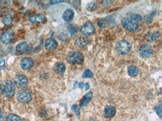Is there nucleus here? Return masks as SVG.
<instances>
[{"label":"nucleus","mask_w":162,"mask_h":121,"mask_svg":"<svg viewBox=\"0 0 162 121\" xmlns=\"http://www.w3.org/2000/svg\"><path fill=\"white\" fill-rule=\"evenodd\" d=\"M17 99L22 103H29L32 100V95L29 91L21 90L18 92L17 95Z\"/></svg>","instance_id":"5"},{"label":"nucleus","mask_w":162,"mask_h":121,"mask_svg":"<svg viewBox=\"0 0 162 121\" xmlns=\"http://www.w3.org/2000/svg\"><path fill=\"white\" fill-rule=\"evenodd\" d=\"M45 20V17L43 14H38L31 16L29 18V21L33 24L43 22Z\"/></svg>","instance_id":"13"},{"label":"nucleus","mask_w":162,"mask_h":121,"mask_svg":"<svg viewBox=\"0 0 162 121\" xmlns=\"http://www.w3.org/2000/svg\"><path fill=\"white\" fill-rule=\"evenodd\" d=\"M71 110L75 114L76 116L79 117L80 116V110L79 106L77 104H73L71 107Z\"/></svg>","instance_id":"21"},{"label":"nucleus","mask_w":162,"mask_h":121,"mask_svg":"<svg viewBox=\"0 0 162 121\" xmlns=\"http://www.w3.org/2000/svg\"><path fill=\"white\" fill-rule=\"evenodd\" d=\"M13 39V35L10 32H4L1 34L0 37L1 42L5 44L10 43Z\"/></svg>","instance_id":"14"},{"label":"nucleus","mask_w":162,"mask_h":121,"mask_svg":"<svg viewBox=\"0 0 162 121\" xmlns=\"http://www.w3.org/2000/svg\"><path fill=\"white\" fill-rule=\"evenodd\" d=\"M1 84H0V91H1Z\"/></svg>","instance_id":"33"},{"label":"nucleus","mask_w":162,"mask_h":121,"mask_svg":"<svg viewBox=\"0 0 162 121\" xmlns=\"http://www.w3.org/2000/svg\"><path fill=\"white\" fill-rule=\"evenodd\" d=\"M112 3V1H103V5H109V4H111Z\"/></svg>","instance_id":"29"},{"label":"nucleus","mask_w":162,"mask_h":121,"mask_svg":"<svg viewBox=\"0 0 162 121\" xmlns=\"http://www.w3.org/2000/svg\"><path fill=\"white\" fill-rule=\"evenodd\" d=\"M93 76V73L89 69L85 70L82 75V77L83 78H91Z\"/></svg>","instance_id":"23"},{"label":"nucleus","mask_w":162,"mask_h":121,"mask_svg":"<svg viewBox=\"0 0 162 121\" xmlns=\"http://www.w3.org/2000/svg\"><path fill=\"white\" fill-rule=\"evenodd\" d=\"M4 64H5V61H1L0 62V67H3L4 65Z\"/></svg>","instance_id":"32"},{"label":"nucleus","mask_w":162,"mask_h":121,"mask_svg":"<svg viewBox=\"0 0 162 121\" xmlns=\"http://www.w3.org/2000/svg\"><path fill=\"white\" fill-rule=\"evenodd\" d=\"M122 25L127 30L134 31L137 29L138 25L136 21L131 18L126 17L122 20Z\"/></svg>","instance_id":"4"},{"label":"nucleus","mask_w":162,"mask_h":121,"mask_svg":"<svg viewBox=\"0 0 162 121\" xmlns=\"http://www.w3.org/2000/svg\"><path fill=\"white\" fill-rule=\"evenodd\" d=\"M14 81L17 86H25L28 84V81L26 77L23 75H18L15 77Z\"/></svg>","instance_id":"9"},{"label":"nucleus","mask_w":162,"mask_h":121,"mask_svg":"<svg viewBox=\"0 0 162 121\" xmlns=\"http://www.w3.org/2000/svg\"><path fill=\"white\" fill-rule=\"evenodd\" d=\"M74 14L75 13L73 10L68 9H67L63 14V19L65 22H69L73 19Z\"/></svg>","instance_id":"15"},{"label":"nucleus","mask_w":162,"mask_h":121,"mask_svg":"<svg viewBox=\"0 0 162 121\" xmlns=\"http://www.w3.org/2000/svg\"><path fill=\"white\" fill-rule=\"evenodd\" d=\"M66 69L65 64L64 63H58L54 67V71L57 74H62L65 71Z\"/></svg>","instance_id":"16"},{"label":"nucleus","mask_w":162,"mask_h":121,"mask_svg":"<svg viewBox=\"0 0 162 121\" xmlns=\"http://www.w3.org/2000/svg\"><path fill=\"white\" fill-rule=\"evenodd\" d=\"M95 30V26L91 22L86 23L82 26L81 29L82 33L85 36H89L93 34Z\"/></svg>","instance_id":"7"},{"label":"nucleus","mask_w":162,"mask_h":121,"mask_svg":"<svg viewBox=\"0 0 162 121\" xmlns=\"http://www.w3.org/2000/svg\"><path fill=\"white\" fill-rule=\"evenodd\" d=\"M155 111L157 114L160 118L162 117V104H159L158 106H157L155 109Z\"/></svg>","instance_id":"24"},{"label":"nucleus","mask_w":162,"mask_h":121,"mask_svg":"<svg viewBox=\"0 0 162 121\" xmlns=\"http://www.w3.org/2000/svg\"><path fill=\"white\" fill-rule=\"evenodd\" d=\"M93 96V93L91 92H89L86 94V95L84 97L83 99H82V101L81 102V106L82 107L86 106L89 103L90 100H91Z\"/></svg>","instance_id":"17"},{"label":"nucleus","mask_w":162,"mask_h":121,"mask_svg":"<svg viewBox=\"0 0 162 121\" xmlns=\"http://www.w3.org/2000/svg\"><path fill=\"white\" fill-rule=\"evenodd\" d=\"M139 71L138 68L135 66H129L127 68V73L129 75L133 77L137 76V74L139 73Z\"/></svg>","instance_id":"18"},{"label":"nucleus","mask_w":162,"mask_h":121,"mask_svg":"<svg viewBox=\"0 0 162 121\" xmlns=\"http://www.w3.org/2000/svg\"><path fill=\"white\" fill-rule=\"evenodd\" d=\"M30 45L27 42H22L16 46V50L19 53L23 54L28 53L30 50Z\"/></svg>","instance_id":"10"},{"label":"nucleus","mask_w":162,"mask_h":121,"mask_svg":"<svg viewBox=\"0 0 162 121\" xmlns=\"http://www.w3.org/2000/svg\"><path fill=\"white\" fill-rule=\"evenodd\" d=\"M116 110L113 106H108L104 109V116L107 118H111L115 116Z\"/></svg>","instance_id":"12"},{"label":"nucleus","mask_w":162,"mask_h":121,"mask_svg":"<svg viewBox=\"0 0 162 121\" xmlns=\"http://www.w3.org/2000/svg\"><path fill=\"white\" fill-rule=\"evenodd\" d=\"M45 46L47 50L53 51L57 48V43L53 38H49L45 41Z\"/></svg>","instance_id":"8"},{"label":"nucleus","mask_w":162,"mask_h":121,"mask_svg":"<svg viewBox=\"0 0 162 121\" xmlns=\"http://www.w3.org/2000/svg\"><path fill=\"white\" fill-rule=\"evenodd\" d=\"M77 30V29L76 28V27H75V26L74 28H73V26H70V29L69 31L71 33H74L75 32H76Z\"/></svg>","instance_id":"27"},{"label":"nucleus","mask_w":162,"mask_h":121,"mask_svg":"<svg viewBox=\"0 0 162 121\" xmlns=\"http://www.w3.org/2000/svg\"><path fill=\"white\" fill-rule=\"evenodd\" d=\"M4 112L3 110L0 109V121H3L4 118Z\"/></svg>","instance_id":"26"},{"label":"nucleus","mask_w":162,"mask_h":121,"mask_svg":"<svg viewBox=\"0 0 162 121\" xmlns=\"http://www.w3.org/2000/svg\"><path fill=\"white\" fill-rule=\"evenodd\" d=\"M67 60L71 64H79L83 61V56L79 52H72L68 54Z\"/></svg>","instance_id":"2"},{"label":"nucleus","mask_w":162,"mask_h":121,"mask_svg":"<svg viewBox=\"0 0 162 121\" xmlns=\"http://www.w3.org/2000/svg\"><path fill=\"white\" fill-rule=\"evenodd\" d=\"M13 21V18L11 16L9 15L4 17L3 20V22L5 25H8L11 23Z\"/></svg>","instance_id":"22"},{"label":"nucleus","mask_w":162,"mask_h":121,"mask_svg":"<svg viewBox=\"0 0 162 121\" xmlns=\"http://www.w3.org/2000/svg\"><path fill=\"white\" fill-rule=\"evenodd\" d=\"M85 89L86 90H88V89H89L90 88V85H89V84L86 83L85 84Z\"/></svg>","instance_id":"30"},{"label":"nucleus","mask_w":162,"mask_h":121,"mask_svg":"<svg viewBox=\"0 0 162 121\" xmlns=\"http://www.w3.org/2000/svg\"><path fill=\"white\" fill-rule=\"evenodd\" d=\"M63 1H50V3H51V4H55L63 3Z\"/></svg>","instance_id":"28"},{"label":"nucleus","mask_w":162,"mask_h":121,"mask_svg":"<svg viewBox=\"0 0 162 121\" xmlns=\"http://www.w3.org/2000/svg\"><path fill=\"white\" fill-rule=\"evenodd\" d=\"M153 48L151 46L149 45H142L139 49V54L140 56L144 58H148L152 55Z\"/></svg>","instance_id":"6"},{"label":"nucleus","mask_w":162,"mask_h":121,"mask_svg":"<svg viewBox=\"0 0 162 121\" xmlns=\"http://www.w3.org/2000/svg\"><path fill=\"white\" fill-rule=\"evenodd\" d=\"M78 86H79V88H80V89H83V86H84L83 83V82H80V83H79Z\"/></svg>","instance_id":"31"},{"label":"nucleus","mask_w":162,"mask_h":121,"mask_svg":"<svg viewBox=\"0 0 162 121\" xmlns=\"http://www.w3.org/2000/svg\"><path fill=\"white\" fill-rule=\"evenodd\" d=\"M98 24L99 27L101 28H105L107 25V22H106L105 20H100L99 21Z\"/></svg>","instance_id":"25"},{"label":"nucleus","mask_w":162,"mask_h":121,"mask_svg":"<svg viewBox=\"0 0 162 121\" xmlns=\"http://www.w3.org/2000/svg\"><path fill=\"white\" fill-rule=\"evenodd\" d=\"M3 92L6 97H13L15 92V88L13 82L10 81H5L3 83Z\"/></svg>","instance_id":"1"},{"label":"nucleus","mask_w":162,"mask_h":121,"mask_svg":"<svg viewBox=\"0 0 162 121\" xmlns=\"http://www.w3.org/2000/svg\"><path fill=\"white\" fill-rule=\"evenodd\" d=\"M33 64V61L30 58H25L21 61V67L24 70H29L32 67Z\"/></svg>","instance_id":"11"},{"label":"nucleus","mask_w":162,"mask_h":121,"mask_svg":"<svg viewBox=\"0 0 162 121\" xmlns=\"http://www.w3.org/2000/svg\"><path fill=\"white\" fill-rule=\"evenodd\" d=\"M116 48L119 54L122 55H125L130 52L131 46L130 43L127 41L121 40L117 43Z\"/></svg>","instance_id":"3"},{"label":"nucleus","mask_w":162,"mask_h":121,"mask_svg":"<svg viewBox=\"0 0 162 121\" xmlns=\"http://www.w3.org/2000/svg\"><path fill=\"white\" fill-rule=\"evenodd\" d=\"M98 7V3L96 1H91L86 6L87 10L89 11H94L96 10Z\"/></svg>","instance_id":"19"},{"label":"nucleus","mask_w":162,"mask_h":121,"mask_svg":"<svg viewBox=\"0 0 162 121\" xmlns=\"http://www.w3.org/2000/svg\"><path fill=\"white\" fill-rule=\"evenodd\" d=\"M7 121H21V120L19 116L14 114H11L7 116Z\"/></svg>","instance_id":"20"}]
</instances>
